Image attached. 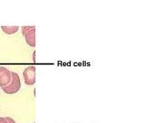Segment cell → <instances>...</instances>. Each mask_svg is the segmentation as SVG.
Wrapping results in <instances>:
<instances>
[{
  "label": "cell",
  "mask_w": 146,
  "mask_h": 123,
  "mask_svg": "<svg viewBox=\"0 0 146 123\" xmlns=\"http://www.w3.org/2000/svg\"><path fill=\"white\" fill-rule=\"evenodd\" d=\"M0 123H16L14 120L11 117H0Z\"/></svg>",
  "instance_id": "obj_6"
},
{
  "label": "cell",
  "mask_w": 146,
  "mask_h": 123,
  "mask_svg": "<svg viewBox=\"0 0 146 123\" xmlns=\"http://www.w3.org/2000/svg\"><path fill=\"white\" fill-rule=\"evenodd\" d=\"M11 80L7 85L1 88L4 92L12 95L18 92L21 87L20 79L19 76L17 73L11 72Z\"/></svg>",
  "instance_id": "obj_1"
},
{
  "label": "cell",
  "mask_w": 146,
  "mask_h": 123,
  "mask_svg": "<svg viewBox=\"0 0 146 123\" xmlns=\"http://www.w3.org/2000/svg\"><path fill=\"white\" fill-rule=\"evenodd\" d=\"M35 26H22V32L27 44L31 47H35L36 46Z\"/></svg>",
  "instance_id": "obj_2"
},
{
  "label": "cell",
  "mask_w": 146,
  "mask_h": 123,
  "mask_svg": "<svg viewBox=\"0 0 146 123\" xmlns=\"http://www.w3.org/2000/svg\"><path fill=\"white\" fill-rule=\"evenodd\" d=\"M1 29L5 33L13 34L16 33L19 30V26H1Z\"/></svg>",
  "instance_id": "obj_5"
},
{
  "label": "cell",
  "mask_w": 146,
  "mask_h": 123,
  "mask_svg": "<svg viewBox=\"0 0 146 123\" xmlns=\"http://www.w3.org/2000/svg\"><path fill=\"white\" fill-rule=\"evenodd\" d=\"M11 78V72L6 67H0V87L2 88L7 85Z\"/></svg>",
  "instance_id": "obj_4"
},
{
  "label": "cell",
  "mask_w": 146,
  "mask_h": 123,
  "mask_svg": "<svg viewBox=\"0 0 146 123\" xmlns=\"http://www.w3.org/2000/svg\"><path fill=\"white\" fill-rule=\"evenodd\" d=\"M36 67L33 66H29L23 72L25 84L33 85L36 82Z\"/></svg>",
  "instance_id": "obj_3"
}]
</instances>
